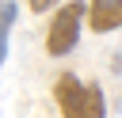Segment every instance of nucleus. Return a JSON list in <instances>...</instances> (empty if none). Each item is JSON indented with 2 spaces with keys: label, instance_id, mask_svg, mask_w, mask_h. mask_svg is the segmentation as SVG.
<instances>
[{
  "label": "nucleus",
  "instance_id": "obj_1",
  "mask_svg": "<svg viewBox=\"0 0 122 118\" xmlns=\"http://www.w3.org/2000/svg\"><path fill=\"white\" fill-rule=\"evenodd\" d=\"M53 103L61 118H107V95L99 84L80 80L76 72H61L53 80Z\"/></svg>",
  "mask_w": 122,
  "mask_h": 118
},
{
  "label": "nucleus",
  "instance_id": "obj_5",
  "mask_svg": "<svg viewBox=\"0 0 122 118\" xmlns=\"http://www.w3.org/2000/svg\"><path fill=\"white\" fill-rule=\"evenodd\" d=\"M61 0H27V8L30 11H46V8H57Z\"/></svg>",
  "mask_w": 122,
  "mask_h": 118
},
{
  "label": "nucleus",
  "instance_id": "obj_2",
  "mask_svg": "<svg viewBox=\"0 0 122 118\" xmlns=\"http://www.w3.org/2000/svg\"><path fill=\"white\" fill-rule=\"evenodd\" d=\"M80 27H84V4L80 0H69L53 11L50 19V30H46V53L50 57H65L76 49L80 42Z\"/></svg>",
  "mask_w": 122,
  "mask_h": 118
},
{
  "label": "nucleus",
  "instance_id": "obj_3",
  "mask_svg": "<svg viewBox=\"0 0 122 118\" xmlns=\"http://www.w3.org/2000/svg\"><path fill=\"white\" fill-rule=\"evenodd\" d=\"M88 27L95 34H111L122 23V0H88Z\"/></svg>",
  "mask_w": 122,
  "mask_h": 118
},
{
  "label": "nucleus",
  "instance_id": "obj_4",
  "mask_svg": "<svg viewBox=\"0 0 122 118\" xmlns=\"http://www.w3.org/2000/svg\"><path fill=\"white\" fill-rule=\"evenodd\" d=\"M11 27H15V0L0 4V65L8 61V38H11Z\"/></svg>",
  "mask_w": 122,
  "mask_h": 118
}]
</instances>
